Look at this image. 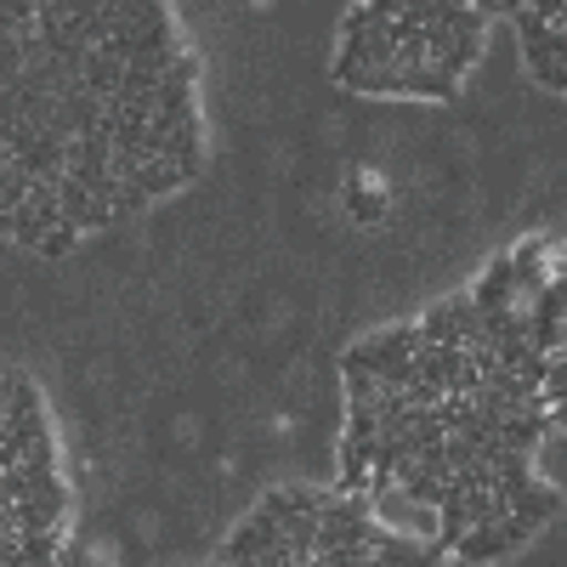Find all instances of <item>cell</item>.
I'll return each mask as SVG.
<instances>
[{"label": "cell", "mask_w": 567, "mask_h": 567, "mask_svg": "<svg viewBox=\"0 0 567 567\" xmlns=\"http://www.w3.org/2000/svg\"><path fill=\"white\" fill-rule=\"evenodd\" d=\"M483 341V312L471 296H449L420 318V347H477Z\"/></svg>", "instance_id": "obj_1"}, {"label": "cell", "mask_w": 567, "mask_h": 567, "mask_svg": "<svg viewBox=\"0 0 567 567\" xmlns=\"http://www.w3.org/2000/svg\"><path fill=\"white\" fill-rule=\"evenodd\" d=\"M420 352V323H392V329H381V336H369V341H358L347 358H341V369H358V374H392L403 358H414Z\"/></svg>", "instance_id": "obj_2"}, {"label": "cell", "mask_w": 567, "mask_h": 567, "mask_svg": "<svg viewBox=\"0 0 567 567\" xmlns=\"http://www.w3.org/2000/svg\"><path fill=\"white\" fill-rule=\"evenodd\" d=\"M0 414H7V425L23 443L52 432V425H45V398H40V386L29 381V374H0Z\"/></svg>", "instance_id": "obj_3"}, {"label": "cell", "mask_w": 567, "mask_h": 567, "mask_svg": "<svg viewBox=\"0 0 567 567\" xmlns=\"http://www.w3.org/2000/svg\"><path fill=\"white\" fill-rule=\"evenodd\" d=\"M471 301H477V312H505V307H516V267H511V256H494V261H488V272L477 278Z\"/></svg>", "instance_id": "obj_4"}, {"label": "cell", "mask_w": 567, "mask_h": 567, "mask_svg": "<svg viewBox=\"0 0 567 567\" xmlns=\"http://www.w3.org/2000/svg\"><path fill=\"white\" fill-rule=\"evenodd\" d=\"M511 267H516V307H528L545 284H550V267H545V239H528L523 250H511Z\"/></svg>", "instance_id": "obj_5"}, {"label": "cell", "mask_w": 567, "mask_h": 567, "mask_svg": "<svg viewBox=\"0 0 567 567\" xmlns=\"http://www.w3.org/2000/svg\"><path fill=\"white\" fill-rule=\"evenodd\" d=\"M516 545H511V534H505V523H488V528H465L460 539H454V556H465V561H499V556H511Z\"/></svg>", "instance_id": "obj_6"}, {"label": "cell", "mask_w": 567, "mask_h": 567, "mask_svg": "<svg viewBox=\"0 0 567 567\" xmlns=\"http://www.w3.org/2000/svg\"><path fill=\"white\" fill-rule=\"evenodd\" d=\"M159 159H171V165H182L187 171V182L199 176V165H205V131H199V120H182L176 131H171V142H165V154Z\"/></svg>", "instance_id": "obj_7"}, {"label": "cell", "mask_w": 567, "mask_h": 567, "mask_svg": "<svg viewBox=\"0 0 567 567\" xmlns=\"http://www.w3.org/2000/svg\"><path fill=\"white\" fill-rule=\"evenodd\" d=\"M23 465H29V471H58V443H52V432L29 437V454H23Z\"/></svg>", "instance_id": "obj_8"}, {"label": "cell", "mask_w": 567, "mask_h": 567, "mask_svg": "<svg viewBox=\"0 0 567 567\" xmlns=\"http://www.w3.org/2000/svg\"><path fill=\"white\" fill-rule=\"evenodd\" d=\"M0 499H7V505H18V499H34V488H29V471H23V465L0 471Z\"/></svg>", "instance_id": "obj_9"}, {"label": "cell", "mask_w": 567, "mask_h": 567, "mask_svg": "<svg viewBox=\"0 0 567 567\" xmlns=\"http://www.w3.org/2000/svg\"><path fill=\"white\" fill-rule=\"evenodd\" d=\"M80 245V227L69 221V227H52V233H45V239H40V256H69Z\"/></svg>", "instance_id": "obj_10"}]
</instances>
